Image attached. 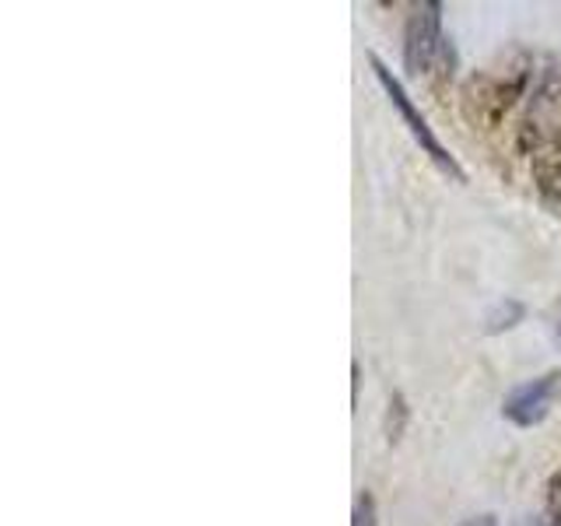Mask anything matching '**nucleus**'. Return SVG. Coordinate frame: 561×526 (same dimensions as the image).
<instances>
[{"mask_svg":"<svg viewBox=\"0 0 561 526\" xmlns=\"http://www.w3.org/2000/svg\"><path fill=\"white\" fill-rule=\"evenodd\" d=\"M534 81V67L526 60L508 64L505 70H481L463 88V116L473 130H499L505 116L526 99Z\"/></svg>","mask_w":561,"mask_h":526,"instance_id":"obj_1","label":"nucleus"},{"mask_svg":"<svg viewBox=\"0 0 561 526\" xmlns=\"http://www.w3.org/2000/svg\"><path fill=\"white\" fill-rule=\"evenodd\" d=\"M446 60L453 64V46L443 35V4L425 0L403 25V67H408L411 78H428Z\"/></svg>","mask_w":561,"mask_h":526,"instance_id":"obj_2","label":"nucleus"},{"mask_svg":"<svg viewBox=\"0 0 561 526\" xmlns=\"http://www.w3.org/2000/svg\"><path fill=\"white\" fill-rule=\"evenodd\" d=\"M368 64H373V70H376V78H379V84H382V92L390 95V102H393V110L400 113V119L408 123V130L414 134V140L421 145V151H425L428 158H432V165L438 169V172H446V175H453L456 183H467V172L460 169V162L449 155V148L443 145V140L435 137V130L428 127V119L417 113V105L411 102V95H408V88L400 84V78H393V70L386 67L376 53L368 57Z\"/></svg>","mask_w":561,"mask_h":526,"instance_id":"obj_3","label":"nucleus"},{"mask_svg":"<svg viewBox=\"0 0 561 526\" xmlns=\"http://www.w3.org/2000/svg\"><path fill=\"white\" fill-rule=\"evenodd\" d=\"M558 393H561V373L551 368V373H543L530 382L513 386L508 397L502 400V414L505 421H513L516 428H534L551 414Z\"/></svg>","mask_w":561,"mask_h":526,"instance_id":"obj_4","label":"nucleus"},{"mask_svg":"<svg viewBox=\"0 0 561 526\" xmlns=\"http://www.w3.org/2000/svg\"><path fill=\"white\" fill-rule=\"evenodd\" d=\"M530 180L537 190V201L561 215V140L543 145L530 155Z\"/></svg>","mask_w":561,"mask_h":526,"instance_id":"obj_5","label":"nucleus"},{"mask_svg":"<svg viewBox=\"0 0 561 526\" xmlns=\"http://www.w3.org/2000/svg\"><path fill=\"white\" fill-rule=\"evenodd\" d=\"M523 302H516V298H505V302L491 306L488 316H484V333H502V330H513L519 320H523Z\"/></svg>","mask_w":561,"mask_h":526,"instance_id":"obj_6","label":"nucleus"},{"mask_svg":"<svg viewBox=\"0 0 561 526\" xmlns=\"http://www.w3.org/2000/svg\"><path fill=\"white\" fill-rule=\"evenodd\" d=\"M548 495H543V526H561V470L551 473L548 481Z\"/></svg>","mask_w":561,"mask_h":526,"instance_id":"obj_7","label":"nucleus"},{"mask_svg":"<svg viewBox=\"0 0 561 526\" xmlns=\"http://www.w3.org/2000/svg\"><path fill=\"white\" fill-rule=\"evenodd\" d=\"M403 421H408V403H403L400 393L390 397V411H386V438L397 443L400 432H403Z\"/></svg>","mask_w":561,"mask_h":526,"instance_id":"obj_8","label":"nucleus"},{"mask_svg":"<svg viewBox=\"0 0 561 526\" xmlns=\"http://www.w3.org/2000/svg\"><path fill=\"white\" fill-rule=\"evenodd\" d=\"M351 526H376V502L368 491L355 499V513H351Z\"/></svg>","mask_w":561,"mask_h":526,"instance_id":"obj_9","label":"nucleus"},{"mask_svg":"<svg viewBox=\"0 0 561 526\" xmlns=\"http://www.w3.org/2000/svg\"><path fill=\"white\" fill-rule=\"evenodd\" d=\"M554 344L561 347V320H558V327H554Z\"/></svg>","mask_w":561,"mask_h":526,"instance_id":"obj_10","label":"nucleus"}]
</instances>
